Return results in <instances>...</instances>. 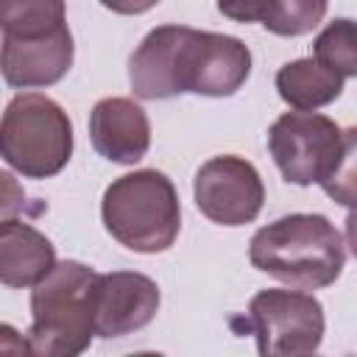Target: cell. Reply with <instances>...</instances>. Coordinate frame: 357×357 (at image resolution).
I'll list each match as a JSON object with an SVG mask.
<instances>
[{
  "label": "cell",
  "mask_w": 357,
  "mask_h": 357,
  "mask_svg": "<svg viewBox=\"0 0 357 357\" xmlns=\"http://www.w3.org/2000/svg\"><path fill=\"white\" fill-rule=\"evenodd\" d=\"M195 206L218 226H245L257 220L265 204L259 170L234 153L206 159L192 178Z\"/></svg>",
  "instance_id": "9c48e42d"
},
{
  "label": "cell",
  "mask_w": 357,
  "mask_h": 357,
  "mask_svg": "<svg viewBox=\"0 0 357 357\" xmlns=\"http://www.w3.org/2000/svg\"><path fill=\"white\" fill-rule=\"evenodd\" d=\"M324 307L312 293L268 287L248 301L245 329L259 357H310L324 340Z\"/></svg>",
  "instance_id": "ba28073f"
},
{
  "label": "cell",
  "mask_w": 357,
  "mask_h": 357,
  "mask_svg": "<svg viewBox=\"0 0 357 357\" xmlns=\"http://www.w3.org/2000/svg\"><path fill=\"white\" fill-rule=\"evenodd\" d=\"M123 357H165L162 351H131V354H123Z\"/></svg>",
  "instance_id": "ac0fdd59"
},
{
  "label": "cell",
  "mask_w": 357,
  "mask_h": 357,
  "mask_svg": "<svg viewBox=\"0 0 357 357\" xmlns=\"http://www.w3.org/2000/svg\"><path fill=\"white\" fill-rule=\"evenodd\" d=\"M251 75L243 39L190 25L151 28L128 59L131 92L139 100H167L184 92L229 98Z\"/></svg>",
  "instance_id": "6da1fadb"
},
{
  "label": "cell",
  "mask_w": 357,
  "mask_h": 357,
  "mask_svg": "<svg viewBox=\"0 0 357 357\" xmlns=\"http://www.w3.org/2000/svg\"><path fill=\"white\" fill-rule=\"evenodd\" d=\"M354 128L318 112H284L268 128V151L284 181L321 184L340 204L354 198Z\"/></svg>",
  "instance_id": "7a4b0ae2"
},
{
  "label": "cell",
  "mask_w": 357,
  "mask_h": 357,
  "mask_svg": "<svg viewBox=\"0 0 357 357\" xmlns=\"http://www.w3.org/2000/svg\"><path fill=\"white\" fill-rule=\"evenodd\" d=\"M0 75L14 89L59 84L75 59L61 0H0Z\"/></svg>",
  "instance_id": "3957f363"
},
{
  "label": "cell",
  "mask_w": 357,
  "mask_h": 357,
  "mask_svg": "<svg viewBox=\"0 0 357 357\" xmlns=\"http://www.w3.org/2000/svg\"><path fill=\"white\" fill-rule=\"evenodd\" d=\"M95 282L98 273L61 259L31 290V326L25 332L39 357H81L95 337Z\"/></svg>",
  "instance_id": "5b68a950"
},
{
  "label": "cell",
  "mask_w": 357,
  "mask_h": 357,
  "mask_svg": "<svg viewBox=\"0 0 357 357\" xmlns=\"http://www.w3.org/2000/svg\"><path fill=\"white\" fill-rule=\"evenodd\" d=\"M343 78L321 67L315 59H293L276 70V92L296 112L329 106L343 92Z\"/></svg>",
  "instance_id": "5bb4252c"
},
{
  "label": "cell",
  "mask_w": 357,
  "mask_h": 357,
  "mask_svg": "<svg viewBox=\"0 0 357 357\" xmlns=\"http://www.w3.org/2000/svg\"><path fill=\"white\" fill-rule=\"evenodd\" d=\"M100 220L106 231L128 251L162 254L181 231L178 192L156 167L126 173L103 190Z\"/></svg>",
  "instance_id": "8992f818"
},
{
  "label": "cell",
  "mask_w": 357,
  "mask_h": 357,
  "mask_svg": "<svg viewBox=\"0 0 357 357\" xmlns=\"http://www.w3.org/2000/svg\"><path fill=\"white\" fill-rule=\"evenodd\" d=\"M310 357H315V354H310Z\"/></svg>",
  "instance_id": "d6986e66"
},
{
  "label": "cell",
  "mask_w": 357,
  "mask_h": 357,
  "mask_svg": "<svg viewBox=\"0 0 357 357\" xmlns=\"http://www.w3.org/2000/svg\"><path fill=\"white\" fill-rule=\"evenodd\" d=\"M223 17L237 22H259L276 36H304L326 14L324 0H259V3H218Z\"/></svg>",
  "instance_id": "4fadbf2b"
},
{
  "label": "cell",
  "mask_w": 357,
  "mask_h": 357,
  "mask_svg": "<svg viewBox=\"0 0 357 357\" xmlns=\"http://www.w3.org/2000/svg\"><path fill=\"white\" fill-rule=\"evenodd\" d=\"M0 357H39V354L31 349L28 337L17 326L0 324Z\"/></svg>",
  "instance_id": "e0dca14e"
},
{
  "label": "cell",
  "mask_w": 357,
  "mask_h": 357,
  "mask_svg": "<svg viewBox=\"0 0 357 357\" xmlns=\"http://www.w3.org/2000/svg\"><path fill=\"white\" fill-rule=\"evenodd\" d=\"M162 304L159 284L139 271L98 273L95 282V335L123 337L148 326Z\"/></svg>",
  "instance_id": "30bf717a"
},
{
  "label": "cell",
  "mask_w": 357,
  "mask_h": 357,
  "mask_svg": "<svg viewBox=\"0 0 357 357\" xmlns=\"http://www.w3.org/2000/svg\"><path fill=\"white\" fill-rule=\"evenodd\" d=\"M321 67H326L329 73L346 78L357 75V28L354 20L349 17H337L332 20L312 42V56Z\"/></svg>",
  "instance_id": "9a60e30c"
},
{
  "label": "cell",
  "mask_w": 357,
  "mask_h": 357,
  "mask_svg": "<svg viewBox=\"0 0 357 357\" xmlns=\"http://www.w3.org/2000/svg\"><path fill=\"white\" fill-rule=\"evenodd\" d=\"M248 259L257 271L307 293L337 282L346 265V240L326 215L293 212L254 231Z\"/></svg>",
  "instance_id": "277c9868"
},
{
  "label": "cell",
  "mask_w": 357,
  "mask_h": 357,
  "mask_svg": "<svg viewBox=\"0 0 357 357\" xmlns=\"http://www.w3.org/2000/svg\"><path fill=\"white\" fill-rule=\"evenodd\" d=\"M56 265L53 243L22 218L0 226V284L33 287Z\"/></svg>",
  "instance_id": "7c38bea8"
},
{
  "label": "cell",
  "mask_w": 357,
  "mask_h": 357,
  "mask_svg": "<svg viewBox=\"0 0 357 357\" xmlns=\"http://www.w3.org/2000/svg\"><path fill=\"white\" fill-rule=\"evenodd\" d=\"M28 206H31V201H28V192L20 184V178L8 170H0V226L25 215Z\"/></svg>",
  "instance_id": "2e32d148"
},
{
  "label": "cell",
  "mask_w": 357,
  "mask_h": 357,
  "mask_svg": "<svg viewBox=\"0 0 357 357\" xmlns=\"http://www.w3.org/2000/svg\"><path fill=\"white\" fill-rule=\"evenodd\" d=\"M89 139L106 162L137 165L151 148V120L131 98H103L89 112Z\"/></svg>",
  "instance_id": "8fae6325"
},
{
  "label": "cell",
  "mask_w": 357,
  "mask_h": 357,
  "mask_svg": "<svg viewBox=\"0 0 357 357\" xmlns=\"http://www.w3.org/2000/svg\"><path fill=\"white\" fill-rule=\"evenodd\" d=\"M73 156V120L42 92L14 95L0 117V159L25 178H50Z\"/></svg>",
  "instance_id": "52a82bcc"
}]
</instances>
